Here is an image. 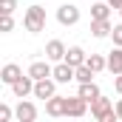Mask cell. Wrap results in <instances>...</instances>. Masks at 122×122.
Returning <instances> with one entry per match:
<instances>
[{"mask_svg": "<svg viewBox=\"0 0 122 122\" xmlns=\"http://www.w3.org/2000/svg\"><path fill=\"white\" fill-rule=\"evenodd\" d=\"M91 117L94 119H99V122H114V119H119L117 117V105L108 99V97H97V99H91Z\"/></svg>", "mask_w": 122, "mask_h": 122, "instance_id": "6da1fadb", "label": "cell"}, {"mask_svg": "<svg viewBox=\"0 0 122 122\" xmlns=\"http://www.w3.org/2000/svg\"><path fill=\"white\" fill-rule=\"evenodd\" d=\"M23 26L31 34H40V31L46 29V9L43 6H29L26 14H23Z\"/></svg>", "mask_w": 122, "mask_h": 122, "instance_id": "7a4b0ae2", "label": "cell"}, {"mask_svg": "<svg viewBox=\"0 0 122 122\" xmlns=\"http://www.w3.org/2000/svg\"><path fill=\"white\" fill-rule=\"evenodd\" d=\"M57 23L60 26H77L80 23V9L74 3H62L57 9Z\"/></svg>", "mask_w": 122, "mask_h": 122, "instance_id": "3957f363", "label": "cell"}, {"mask_svg": "<svg viewBox=\"0 0 122 122\" xmlns=\"http://www.w3.org/2000/svg\"><path fill=\"white\" fill-rule=\"evenodd\" d=\"M57 94V80L54 77H46V80H37L34 82V97L37 99H51Z\"/></svg>", "mask_w": 122, "mask_h": 122, "instance_id": "277c9868", "label": "cell"}, {"mask_svg": "<svg viewBox=\"0 0 122 122\" xmlns=\"http://www.w3.org/2000/svg\"><path fill=\"white\" fill-rule=\"evenodd\" d=\"M34 82H37V80H34V77H31L29 71H26V74H23V77H20V80H17L14 85H11L14 97H17V99H26L29 94H34Z\"/></svg>", "mask_w": 122, "mask_h": 122, "instance_id": "5b68a950", "label": "cell"}, {"mask_svg": "<svg viewBox=\"0 0 122 122\" xmlns=\"http://www.w3.org/2000/svg\"><path fill=\"white\" fill-rule=\"evenodd\" d=\"M14 117H17V122H34L37 119V105L29 102V99H20L17 108H14Z\"/></svg>", "mask_w": 122, "mask_h": 122, "instance_id": "8992f818", "label": "cell"}, {"mask_svg": "<svg viewBox=\"0 0 122 122\" xmlns=\"http://www.w3.org/2000/svg\"><path fill=\"white\" fill-rule=\"evenodd\" d=\"M65 108H68V97L54 94L51 99H46V114L48 117H65Z\"/></svg>", "mask_w": 122, "mask_h": 122, "instance_id": "52a82bcc", "label": "cell"}, {"mask_svg": "<svg viewBox=\"0 0 122 122\" xmlns=\"http://www.w3.org/2000/svg\"><path fill=\"white\" fill-rule=\"evenodd\" d=\"M88 99H82L80 94L77 97H68V108H65V117H85L88 114Z\"/></svg>", "mask_w": 122, "mask_h": 122, "instance_id": "ba28073f", "label": "cell"}, {"mask_svg": "<svg viewBox=\"0 0 122 122\" xmlns=\"http://www.w3.org/2000/svg\"><path fill=\"white\" fill-rule=\"evenodd\" d=\"M51 77H54L60 85H62V82H71V80H77V68H74V65H68V62L62 60V62L54 65V74H51Z\"/></svg>", "mask_w": 122, "mask_h": 122, "instance_id": "9c48e42d", "label": "cell"}, {"mask_svg": "<svg viewBox=\"0 0 122 122\" xmlns=\"http://www.w3.org/2000/svg\"><path fill=\"white\" fill-rule=\"evenodd\" d=\"M65 43L62 40H48V46H46V60H51V62H62L65 60Z\"/></svg>", "mask_w": 122, "mask_h": 122, "instance_id": "30bf717a", "label": "cell"}, {"mask_svg": "<svg viewBox=\"0 0 122 122\" xmlns=\"http://www.w3.org/2000/svg\"><path fill=\"white\" fill-rule=\"evenodd\" d=\"M20 77H23V68H20L17 62H6V65H3V71H0V80H3L6 85H14Z\"/></svg>", "mask_w": 122, "mask_h": 122, "instance_id": "8fae6325", "label": "cell"}, {"mask_svg": "<svg viewBox=\"0 0 122 122\" xmlns=\"http://www.w3.org/2000/svg\"><path fill=\"white\" fill-rule=\"evenodd\" d=\"M29 74L34 77V80H46V77H51V74H54V68H51L46 60H34V62L29 65Z\"/></svg>", "mask_w": 122, "mask_h": 122, "instance_id": "7c38bea8", "label": "cell"}, {"mask_svg": "<svg viewBox=\"0 0 122 122\" xmlns=\"http://www.w3.org/2000/svg\"><path fill=\"white\" fill-rule=\"evenodd\" d=\"M108 71L117 77L122 74V46H114L111 51H108Z\"/></svg>", "mask_w": 122, "mask_h": 122, "instance_id": "4fadbf2b", "label": "cell"}, {"mask_svg": "<svg viewBox=\"0 0 122 122\" xmlns=\"http://www.w3.org/2000/svg\"><path fill=\"white\" fill-rule=\"evenodd\" d=\"M85 60H88V54H85L80 46H71V48L65 51V62L74 65V68H77V65H85Z\"/></svg>", "mask_w": 122, "mask_h": 122, "instance_id": "5bb4252c", "label": "cell"}, {"mask_svg": "<svg viewBox=\"0 0 122 122\" xmlns=\"http://www.w3.org/2000/svg\"><path fill=\"white\" fill-rule=\"evenodd\" d=\"M108 17H111V6H108V0H94L91 20H108Z\"/></svg>", "mask_w": 122, "mask_h": 122, "instance_id": "9a60e30c", "label": "cell"}, {"mask_svg": "<svg viewBox=\"0 0 122 122\" xmlns=\"http://www.w3.org/2000/svg\"><path fill=\"white\" fill-rule=\"evenodd\" d=\"M111 31H114V26H111V20H91V34L94 37H111Z\"/></svg>", "mask_w": 122, "mask_h": 122, "instance_id": "2e32d148", "label": "cell"}, {"mask_svg": "<svg viewBox=\"0 0 122 122\" xmlns=\"http://www.w3.org/2000/svg\"><path fill=\"white\" fill-rule=\"evenodd\" d=\"M80 97H82V99H88V102H91V99H97V97H99V85H97V82H80Z\"/></svg>", "mask_w": 122, "mask_h": 122, "instance_id": "e0dca14e", "label": "cell"}, {"mask_svg": "<svg viewBox=\"0 0 122 122\" xmlns=\"http://www.w3.org/2000/svg\"><path fill=\"white\" fill-rule=\"evenodd\" d=\"M88 65H91L94 71H97V74H99V71H105V68H108V57H102V54H88Z\"/></svg>", "mask_w": 122, "mask_h": 122, "instance_id": "ac0fdd59", "label": "cell"}, {"mask_svg": "<svg viewBox=\"0 0 122 122\" xmlns=\"http://www.w3.org/2000/svg\"><path fill=\"white\" fill-rule=\"evenodd\" d=\"M14 9H17V3H14V0H0V11H3V14H11Z\"/></svg>", "mask_w": 122, "mask_h": 122, "instance_id": "d6986e66", "label": "cell"}, {"mask_svg": "<svg viewBox=\"0 0 122 122\" xmlns=\"http://www.w3.org/2000/svg\"><path fill=\"white\" fill-rule=\"evenodd\" d=\"M111 40H114V46H122V23H119V26H114V31H111Z\"/></svg>", "mask_w": 122, "mask_h": 122, "instance_id": "ffe728a7", "label": "cell"}, {"mask_svg": "<svg viewBox=\"0 0 122 122\" xmlns=\"http://www.w3.org/2000/svg\"><path fill=\"white\" fill-rule=\"evenodd\" d=\"M11 117H14V111H11L9 105H0V122H9Z\"/></svg>", "mask_w": 122, "mask_h": 122, "instance_id": "44dd1931", "label": "cell"}, {"mask_svg": "<svg viewBox=\"0 0 122 122\" xmlns=\"http://www.w3.org/2000/svg\"><path fill=\"white\" fill-rule=\"evenodd\" d=\"M14 29V20H11V14H3V31H11Z\"/></svg>", "mask_w": 122, "mask_h": 122, "instance_id": "7402d4cb", "label": "cell"}, {"mask_svg": "<svg viewBox=\"0 0 122 122\" xmlns=\"http://www.w3.org/2000/svg\"><path fill=\"white\" fill-rule=\"evenodd\" d=\"M114 88H117V94H122V74L114 77Z\"/></svg>", "mask_w": 122, "mask_h": 122, "instance_id": "603a6c76", "label": "cell"}, {"mask_svg": "<svg viewBox=\"0 0 122 122\" xmlns=\"http://www.w3.org/2000/svg\"><path fill=\"white\" fill-rule=\"evenodd\" d=\"M108 6H111V9H117V11H119V9H122V0H108Z\"/></svg>", "mask_w": 122, "mask_h": 122, "instance_id": "cb8c5ba5", "label": "cell"}, {"mask_svg": "<svg viewBox=\"0 0 122 122\" xmlns=\"http://www.w3.org/2000/svg\"><path fill=\"white\" fill-rule=\"evenodd\" d=\"M117 117H119V119H122V99H119V102H117Z\"/></svg>", "mask_w": 122, "mask_h": 122, "instance_id": "d4e9b609", "label": "cell"}, {"mask_svg": "<svg viewBox=\"0 0 122 122\" xmlns=\"http://www.w3.org/2000/svg\"><path fill=\"white\" fill-rule=\"evenodd\" d=\"M119 14H122V9H119Z\"/></svg>", "mask_w": 122, "mask_h": 122, "instance_id": "484cf974", "label": "cell"}]
</instances>
